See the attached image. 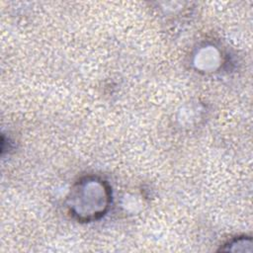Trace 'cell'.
<instances>
[{"instance_id":"cell-1","label":"cell","mask_w":253,"mask_h":253,"mask_svg":"<svg viewBox=\"0 0 253 253\" xmlns=\"http://www.w3.org/2000/svg\"><path fill=\"white\" fill-rule=\"evenodd\" d=\"M72 201L73 204L80 202V205L71 208L75 214L85 219L96 218L108 207L109 191L102 181L86 180L78 185L72 195Z\"/></svg>"}]
</instances>
